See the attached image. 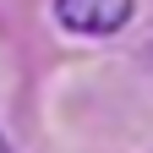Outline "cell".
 <instances>
[{
    "label": "cell",
    "instance_id": "1",
    "mask_svg": "<svg viewBox=\"0 0 153 153\" xmlns=\"http://www.w3.org/2000/svg\"><path fill=\"white\" fill-rule=\"evenodd\" d=\"M131 6L137 0H55V16L82 38H104L131 22Z\"/></svg>",
    "mask_w": 153,
    "mask_h": 153
},
{
    "label": "cell",
    "instance_id": "2",
    "mask_svg": "<svg viewBox=\"0 0 153 153\" xmlns=\"http://www.w3.org/2000/svg\"><path fill=\"white\" fill-rule=\"evenodd\" d=\"M0 153H11V148H6V137H0Z\"/></svg>",
    "mask_w": 153,
    "mask_h": 153
}]
</instances>
